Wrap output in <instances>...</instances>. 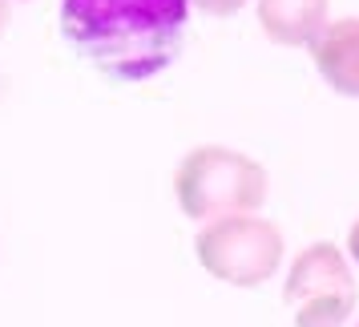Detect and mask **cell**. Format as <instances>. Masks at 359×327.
<instances>
[{
    "instance_id": "52a82bcc",
    "label": "cell",
    "mask_w": 359,
    "mask_h": 327,
    "mask_svg": "<svg viewBox=\"0 0 359 327\" xmlns=\"http://www.w3.org/2000/svg\"><path fill=\"white\" fill-rule=\"evenodd\" d=\"M190 8H202L206 17H234L238 8H246V0H190Z\"/></svg>"
},
{
    "instance_id": "3957f363",
    "label": "cell",
    "mask_w": 359,
    "mask_h": 327,
    "mask_svg": "<svg viewBox=\"0 0 359 327\" xmlns=\"http://www.w3.org/2000/svg\"><path fill=\"white\" fill-rule=\"evenodd\" d=\"M194 255L206 267V275L226 287H262L283 267L287 239L278 222L262 214H226V218L202 222Z\"/></svg>"
},
{
    "instance_id": "6da1fadb",
    "label": "cell",
    "mask_w": 359,
    "mask_h": 327,
    "mask_svg": "<svg viewBox=\"0 0 359 327\" xmlns=\"http://www.w3.org/2000/svg\"><path fill=\"white\" fill-rule=\"evenodd\" d=\"M61 33L109 81L142 85L178 61L190 0H61Z\"/></svg>"
},
{
    "instance_id": "ba28073f",
    "label": "cell",
    "mask_w": 359,
    "mask_h": 327,
    "mask_svg": "<svg viewBox=\"0 0 359 327\" xmlns=\"http://www.w3.org/2000/svg\"><path fill=\"white\" fill-rule=\"evenodd\" d=\"M347 259L359 267V218L351 222V230H347Z\"/></svg>"
},
{
    "instance_id": "5b68a950",
    "label": "cell",
    "mask_w": 359,
    "mask_h": 327,
    "mask_svg": "<svg viewBox=\"0 0 359 327\" xmlns=\"http://www.w3.org/2000/svg\"><path fill=\"white\" fill-rule=\"evenodd\" d=\"M311 57L327 89L359 98V17L327 20V29L311 41Z\"/></svg>"
},
{
    "instance_id": "8992f818",
    "label": "cell",
    "mask_w": 359,
    "mask_h": 327,
    "mask_svg": "<svg viewBox=\"0 0 359 327\" xmlns=\"http://www.w3.org/2000/svg\"><path fill=\"white\" fill-rule=\"evenodd\" d=\"M331 0H259V29L283 49H311L327 29Z\"/></svg>"
},
{
    "instance_id": "9c48e42d",
    "label": "cell",
    "mask_w": 359,
    "mask_h": 327,
    "mask_svg": "<svg viewBox=\"0 0 359 327\" xmlns=\"http://www.w3.org/2000/svg\"><path fill=\"white\" fill-rule=\"evenodd\" d=\"M8 25H13V0H0V36L8 33Z\"/></svg>"
},
{
    "instance_id": "7a4b0ae2",
    "label": "cell",
    "mask_w": 359,
    "mask_h": 327,
    "mask_svg": "<svg viewBox=\"0 0 359 327\" xmlns=\"http://www.w3.org/2000/svg\"><path fill=\"white\" fill-rule=\"evenodd\" d=\"M266 194L271 178L259 158L218 142L194 146L174 170L178 211L194 222H214L226 214H259Z\"/></svg>"
},
{
    "instance_id": "277c9868",
    "label": "cell",
    "mask_w": 359,
    "mask_h": 327,
    "mask_svg": "<svg viewBox=\"0 0 359 327\" xmlns=\"http://www.w3.org/2000/svg\"><path fill=\"white\" fill-rule=\"evenodd\" d=\"M283 299L294 315V327H343L359 303L347 251H339L335 243L303 246L287 271Z\"/></svg>"
},
{
    "instance_id": "30bf717a",
    "label": "cell",
    "mask_w": 359,
    "mask_h": 327,
    "mask_svg": "<svg viewBox=\"0 0 359 327\" xmlns=\"http://www.w3.org/2000/svg\"><path fill=\"white\" fill-rule=\"evenodd\" d=\"M355 327H359V319H355Z\"/></svg>"
}]
</instances>
